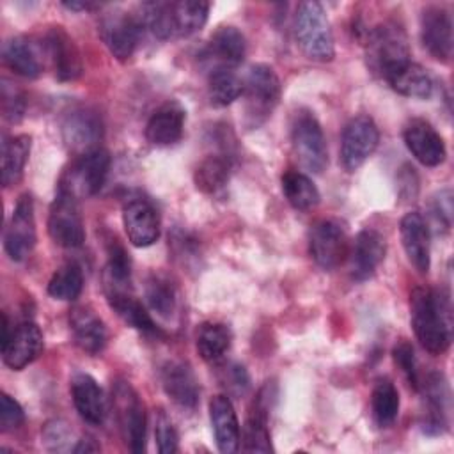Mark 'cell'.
I'll use <instances>...</instances> for the list:
<instances>
[{"label": "cell", "mask_w": 454, "mask_h": 454, "mask_svg": "<svg viewBox=\"0 0 454 454\" xmlns=\"http://www.w3.org/2000/svg\"><path fill=\"white\" fill-rule=\"evenodd\" d=\"M410 317L417 340L431 355H442L450 344L449 303L442 293L419 286L410 294Z\"/></svg>", "instance_id": "6da1fadb"}, {"label": "cell", "mask_w": 454, "mask_h": 454, "mask_svg": "<svg viewBox=\"0 0 454 454\" xmlns=\"http://www.w3.org/2000/svg\"><path fill=\"white\" fill-rule=\"evenodd\" d=\"M243 124L257 129L271 117L280 99V80L273 67L254 64L243 82Z\"/></svg>", "instance_id": "7a4b0ae2"}, {"label": "cell", "mask_w": 454, "mask_h": 454, "mask_svg": "<svg viewBox=\"0 0 454 454\" xmlns=\"http://www.w3.org/2000/svg\"><path fill=\"white\" fill-rule=\"evenodd\" d=\"M294 37L303 55L316 62H330L335 55L328 16L319 2H301L294 14Z\"/></svg>", "instance_id": "3957f363"}, {"label": "cell", "mask_w": 454, "mask_h": 454, "mask_svg": "<svg viewBox=\"0 0 454 454\" xmlns=\"http://www.w3.org/2000/svg\"><path fill=\"white\" fill-rule=\"evenodd\" d=\"M367 66L383 80L410 62L406 34L395 21H385L367 32Z\"/></svg>", "instance_id": "277c9868"}, {"label": "cell", "mask_w": 454, "mask_h": 454, "mask_svg": "<svg viewBox=\"0 0 454 454\" xmlns=\"http://www.w3.org/2000/svg\"><path fill=\"white\" fill-rule=\"evenodd\" d=\"M112 403L126 445L131 452H144L147 434V417L144 401L128 381L119 380L112 387Z\"/></svg>", "instance_id": "5b68a950"}, {"label": "cell", "mask_w": 454, "mask_h": 454, "mask_svg": "<svg viewBox=\"0 0 454 454\" xmlns=\"http://www.w3.org/2000/svg\"><path fill=\"white\" fill-rule=\"evenodd\" d=\"M108 168L110 154L103 147L76 156L71 167L62 174L57 190H62L78 200L92 197L101 190L108 176Z\"/></svg>", "instance_id": "8992f818"}, {"label": "cell", "mask_w": 454, "mask_h": 454, "mask_svg": "<svg viewBox=\"0 0 454 454\" xmlns=\"http://www.w3.org/2000/svg\"><path fill=\"white\" fill-rule=\"evenodd\" d=\"M291 140L300 165L314 174H321L328 165V149L323 128L310 112L296 114L291 128Z\"/></svg>", "instance_id": "52a82bcc"}, {"label": "cell", "mask_w": 454, "mask_h": 454, "mask_svg": "<svg viewBox=\"0 0 454 454\" xmlns=\"http://www.w3.org/2000/svg\"><path fill=\"white\" fill-rule=\"evenodd\" d=\"M309 254L323 270L339 268L349 255V239L340 222L317 220L309 231Z\"/></svg>", "instance_id": "ba28073f"}, {"label": "cell", "mask_w": 454, "mask_h": 454, "mask_svg": "<svg viewBox=\"0 0 454 454\" xmlns=\"http://www.w3.org/2000/svg\"><path fill=\"white\" fill-rule=\"evenodd\" d=\"M48 234L55 245L64 248H76L85 241L78 199L57 190L48 213Z\"/></svg>", "instance_id": "9c48e42d"}, {"label": "cell", "mask_w": 454, "mask_h": 454, "mask_svg": "<svg viewBox=\"0 0 454 454\" xmlns=\"http://www.w3.org/2000/svg\"><path fill=\"white\" fill-rule=\"evenodd\" d=\"M60 131L66 147L73 154L82 156L99 149V142L103 138V121L94 108L76 106L64 115Z\"/></svg>", "instance_id": "30bf717a"}, {"label": "cell", "mask_w": 454, "mask_h": 454, "mask_svg": "<svg viewBox=\"0 0 454 454\" xmlns=\"http://www.w3.org/2000/svg\"><path fill=\"white\" fill-rule=\"evenodd\" d=\"M142 32L137 14L121 9L106 12L99 21V35L105 46L121 62H126L135 53Z\"/></svg>", "instance_id": "8fae6325"}, {"label": "cell", "mask_w": 454, "mask_h": 454, "mask_svg": "<svg viewBox=\"0 0 454 454\" xmlns=\"http://www.w3.org/2000/svg\"><path fill=\"white\" fill-rule=\"evenodd\" d=\"M380 131L369 115H356L344 126L340 137V163L348 172L356 170L376 151Z\"/></svg>", "instance_id": "7c38bea8"}, {"label": "cell", "mask_w": 454, "mask_h": 454, "mask_svg": "<svg viewBox=\"0 0 454 454\" xmlns=\"http://www.w3.org/2000/svg\"><path fill=\"white\" fill-rule=\"evenodd\" d=\"M35 245V216L34 200L28 193H23L12 211L11 222L4 234V248L7 255L21 262L25 261Z\"/></svg>", "instance_id": "4fadbf2b"}, {"label": "cell", "mask_w": 454, "mask_h": 454, "mask_svg": "<svg viewBox=\"0 0 454 454\" xmlns=\"http://www.w3.org/2000/svg\"><path fill=\"white\" fill-rule=\"evenodd\" d=\"M43 48L57 80L73 82L82 76L83 62L80 50L64 27L48 28L43 39Z\"/></svg>", "instance_id": "5bb4252c"}, {"label": "cell", "mask_w": 454, "mask_h": 454, "mask_svg": "<svg viewBox=\"0 0 454 454\" xmlns=\"http://www.w3.org/2000/svg\"><path fill=\"white\" fill-rule=\"evenodd\" d=\"M43 351V332L34 321H21L2 337V360L12 371L30 365Z\"/></svg>", "instance_id": "9a60e30c"}, {"label": "cell", "mask_w": 454, "mask_h": 454, "mask_svg": "<svg viewBox=\"0 0 454 454\" xmlns=\"http://www.w3.org/2000/svg\"><path fill=\"white\" fill-rule=\"evenodd\" d=\"M424 394V411L420 427L427 434H442L449 427V387L442 372H429L419 388Z\"/></svg>", "instance_id": "2e32d148"}, {"label": "cell", "mask_w": 454, "mask_h": 454, "mask_svg": "<svg viewBox=\"0 0 454 454\" xmlns=\"http://www.w3.org/2000/svg\"><path fill=\"white\" fill-rule=\"evenodd\" d=\"M122 225L129 243L138 248L151 247L160 238L158 211L149 200L142 197H133L124 202Z\"/></svg>", "instance_id": "e0dca14e"}, {"label": "cell", "mask_w": 454, "mask_h": 454, "mask_svg": "<svg viewBox=\"0 0 454 454\" xmlns=\"http://www.w3.org/2000/svg\"><path fill=\"white\" fill-rule=\"evenodd\" d=\"M420 39L424 48L440 62L452 57V20L445 7L427 5L420 14Z\"/></svg>", "instance_id": "ac0fdd59"}, {"label": "cell", "mask_w": 454, "mask_h": 454, "mask_svg": "<svg viewBox=\"0 0 454 454\" xmlns=\"http://www.w3.org/2000/svg\"><path fill=\"white\" fill-rule=\"evenodd\" d=\"M275 385L266 381V385L259 390L254 408L250 410L245 427H243V445L245 452H271V438L268 429V415L271 403L275 401Z\"/></svg>", "instance_id": "d6986e66"}, {"label": "cell", "mask_w": 454, "mask_h": 454, "mask_svg": "<svg viewBox=\"0 0 454 454\" xmlns=\"http://www.w3.org/2000/svg\"><path fill=\"white\" fill-rule=\"evenodd\" d=\"M387 243L381 232L376 229H364L356 234L353 245H349V273L355 280L362 282L374 275L383 262Z\"/></svg>", "instance_id": "ffe728a7"}, {"label": "cell", "mask_w": 454, "mask_h": 454, "mask_svg": "<svg viewBox=\"0 0 454 454\" xmlns=\"http://www.w3.org/2000/svg\"><path fill=\"white\" fill-rule=\"evenodd\" d=\"M404 144L411 156L424 167L443 163L447 151L442 135L424 119H411L403 131Z\"/></svg>", "instance_id": "44dd1931"}, {"label": "cell", "mask_w": 454, "mask_h": 454, "mask_svg": "<svg viewBox=\"0 0 454 454\" xmlns=\"http://www.w3.org/2000/svg\"><path fill=\"white\" fill-rule=\"evenodd\" d=\"M186 110L176 99L160 105L145 124V138L158 147H168L181 140Z\"/></svg>", "instance_id": "7402d4cb"}, {"label": "cell", "mask_w": 454, "mask_h": 454, "mask_svg": "<svg viewBox=\"0 0 454 454\" xmlns=\"http://www.w3.org/2000/svg\"><path fill=\"white\" fill-rule=\"evenodd\" d=\"M401 243L408 261L420 273H427L431 266L429 227L419 211H410L401 218Z\"/></svg>", "instance_id": "603a6c76"}, {"label": "cell", "mask_w": 454, "mask_h": 454, "mask_svg": "<svg viewBox=\"0 0 454 454\" xmlns=\"http://www.w3.org/2000/svg\"><path fill=\"white\" fill-rule=\"evenodd\" d=\"M161 387L165 394L183 408H195L200 395L193 369L183 360H168L161 367Z\"/></svg>", "instance_id": "cb8c5ba5"}, {"label": "cell", "mask_w": 454, "mask_h": 454, "mask_svg": "<svg viewBox=\"0 0 454 454\" xmlns=\"http://www.w3.org/2000/svg\"><path fill=\"white\" fill-rule=\"evenodd\" d=\"M209 420L215 434V442L220 452L232 454L239 450V422L229 395L218 394L209 401Z\"/></svg>", "instance_id": "d4e9b609"}, {"label": "cell", "mask_w": 454, "mask_h": 454, "mask_svg": "<svg viewBox=\"0 0 454 454\" xmlns=\"http://www.w3.org/2000/svg\"><path fill=\"white\" fill-rule=\"evenodd\" d=\"M69 328L74 344L89 353L98 355L105 349L108 332L103 319L89 307H74L69 314Z\"/></svg>", "instance_id": "484cf974"}, {"label": "cell", "mask_w": 454, "mask_h": 454, "mask_svg": "<svg viewBox=\"0 0 454 454\" xmlns=\"http://www.w3.org/2000/svg\"><path fill=\"white\" fill-rule=\"evenodd\" d=\"M69 390L78 415L92 426L103 424L106 417V401L98 381L90 374L78 372L73 376Z\"/></svg>", "instance_id": "4316f807"}, {"label": "cell", "mask_w": 454, "mask_h": 454, "mask_svg": "<svg viewBox=\"0 0 454 454\" xmlns=\"http://www.w3.org/2000/svg\"><path fill=\"white\" fill-rule=\"evenodd\" d=\"M247 53L245 35L231 25L218 27L209 39L207 57L215 60L213 66H227L236 67L243 62Z\"/></svg>", "instance_id": "83f0119b"}, {"label": "cell", "mask_w": 454, "mask_h": 454, "mask_svg": "<svg viewBox=\"0 0 454 454\" xmlns=\"http://www.w3.org/2000/svg\"><path fill=\"white\" fill-rule=\"evenodd\" d=\"M4 64L23 78H37L43 73L41 57L27 37H11L2 46Z\"/></svg>", "instance_id": "f1b7e54d"}, {"label": "cell", "mask_w": 454, "mask_h": 454, "mask_svg": "<svg viewBox=\"0 0 454 454\" xmlns=\"http://www.w3.org/2000/svg\"><path fill=\"white\" fill-rule=\"evenodd\" d=\"M32 138L30 135L5 137L2 142V184L5 188L14 186L21 181L23 170L30 154Z\"/></svg>", "instance_id": "f546056e"}, {"label": "cell", "mask_w": 454, "mask_h": 454, "mask_svg": "<svg viewBox=\"0 0 454 454\" xmlns=\"http://www.w3.org/2000/svg\"><path fill=\"white\" fill-rule=\"evenodd\" d=\"M385 80L401 96L427 99L433 94V78L422 66L411 60L403 67L395 69Z\"/></svg>", "instance_id": "4dcf8cb0"}, {"label": "cell", "mask_w": 454, "mask_h": 454, "mask_svg": "<svg viewBox=\"0 0 454 454\" xmlns=\"http://www.w3.org/2000/svg\"><path fill=\"white\" fill-rule=\"evenodd\" d=\"M209 14V4L200 0L170 2V21L174 37H188L199 32Z\"/></svg>", "instance_id": "1f68e13d"}, {"label": "cell", "mask_w": 454, "mask_h": 454, "mask_svg": "<svg viewBox=\"0 0 454 454\" xmlns=\"http://www.w3.org/2000/svg\"><path fill=\"white\" fill-rule=\"evenodd\" d=\"M232 342V333L223 323H202L197 330L195 348L200 358L207 364H218L223 360Z\"/></svg>", "instance_id": "d6a6232c"}, {"label": "cell", "mask_w": 454, "mask_h": 454, "mask_svg": "<svg viewBox=\"0 0 454 454\" xmlns=\"http://www.w3.org/2000/svg\"><path fill=\"white\" fill-rule=\"evenodd\" d=\"M106 301L126 325H129L140 332H147V333L160 332L158 326L154 325L153 317L149 316L147 309L133 296L131 291L106 293Z\"/></svg>", "instance_id": "836d02e7"}, {"label": "cell", "mask_w": 454, "mask_h": 454, "mask_svg": "<svg viewBox=\"0 0 454 454\" xmlns=\"http://www.w3.org/2000/svg\"><path fill=\"white\" fill-rule=\"evenodd\" d=\"M231 168L232 163L227 154H209L195 168V186L207 195H215L229 183Z\"/></svg>", "instance_id": "e575fe53"}, {"label": "cell", "mask_w": 454, "mask_h": 454, "mask_svg": "<svg viewBox=\"0 0 454 454\" xmlns=\"http://www.w3.org/2000/svg\"><path fill=\"white\" fill-rule=\"evenodd\" d=\"M243 94V82L234 67L213 66L207 74V96L213 106H227Z\"/></svg>", "instance_id": "d590c367"}, {"label": "cell", "mask_w": 454, "mask_h": 454, "mask_svg": "<svg viewBox=\"0 0 454 454\" xmlns=\"http://www.w3.org/2000/svg\"><path fill=\"white\" fill-rule=\"evenodd\" d=\"M282 192L286 200L298 211H309L316 207L321 199L314 181L300 170H287L282 176Z\"/></svg>", "instance_id": "8d00e7d4"}, {"label": "cell", "mask_w": 454, "mask_h": 454, "mask_svg": "<svg viewBox=\"0 0 454 454\" xmlns=\"http://www.w3.org/2000/svg\"><path fill=\"white\" fill-rule=\"evenodd\" d=\"M399 406L401 399L395 385L387 378L378 380L371 394V411L374 422L380 427H390L399 415Z\"/></svg>", "instance_id": "74e56055"}, {"label": "cell", "mask_w": 454, "mask_h": 454, "mask_svg": "<svg viewBox=\"0 0 454 454\" xmlns=\"http://www.w3.org/2000/svg\"><path fill=\"white\" fill-rule=\"evenodd\" d=\"M145 300L153 312L161 317H170L176 312L177 293L172 280L161 273L149 275L145 282Z\"/></svg>", "instance_id": "f35d334b"}, {"label": "cell", "mask_w": 454, "mask_h": 454, "mask_svg": "<svg viewBox=\"0 0 454 454\" xmlns=\"http://www.w3.org/2000/svg\"><path fill=\"white\" fill-rule=\"evenodd\" d=\"M83 289V273L76 262L60 266L48 282V294L60 301H73Z\"/></svg>", "instance_id": "ab89813d"}, {"label": "cell", "mask_w": 454, "mask_h": 454, "mask_svg": "<svg viewBox=\"0 0 454 454\" xmlns=\"http://www.w3.org/2000/svg\"><path fill=\"white\" fill-rule=\"evenodd\" d=\"M392 356H394V362L395 365L401 369V372L404 374L406 381L417 390L419 388V381H420V376H419V369H417V358H415V351H413V346L408 342V340H399L394 349H392Z\"/></svg>", "instance_id": "60d3db41"}, {"label": "cell", "mask_w": 454, "mask_h": 454, "mask_svg": "<svg viewBox=\"0 0 454 454\" xmlns=\"http://www.w3.org/2000/svg\"><path fill=\"white\" fill-rule=\"evenodd\" d=\"M2 115L9 122H20L25 115V96L7 80H2Z\"/></svg>", "instance_id": "b9f144b4"}, {"label": "cell", "mask_w": 454, "mask_h": 454, "mask_svg": "<svg viewBox=\"0 0 454 454\" xmlns=\"http://www.w3.org/2000/svg\"><path fill=\"white\" fill-rule=\"evenodd\" d=\"M154 438H156L158 452H161V454H172V452L177 450L179 436H177V431H176L172 420L167 417L165 411H160V413L156 415Z\"/></svg>", "instance_id": "7bdbcfd3"}, {"label": "cell", "mask_w": 454, "mask_h": 454, "mask_svg": "<svg viewBox=\"0 0 454 454\" xmlns=\"http://www.w3.org/2000/svg\"><path fill=\"white\" fill-rule=\"evenodd\" d=\"M43 440L50 450H57V452L73 450V447H74V445H71L73 431L62 420L48 422L43 431Z\"/></svg>", "instance_id": "ee69618b"}, {"label": "cell", "mask_w": 454, "mask_h": 454, "mask_svg": "<svg viewBox=\"0 0 454 454\" xmlns=\"http://www.w3.org/2000/svg\"><path fill=\"white\" fill-rule=\"evenodd\" d=\"M25 422V411L21 404L9 394L0 395V431L11 433Z\"/></svg>", "instance_id": "f6af8a7d"}, {"label": "cell", "mask_w": 454, "mask_h": 454, "mask_svg": "<svg viewBox=\"0 0 454 454\" xmlns=\"http://www.w3.org/2000/svg\"><path fill=\"white\" fill-rule=\"evenodd\" d=\"M222 383L223 387L227 388V392L231 394H236V395H241L248 390L250 387V378H248V372L243 365L239 364H231L227 365V369L223 371V376H222Z\"/></svg>", "instance_id": "bcb514c9"}, {"label": "cell", "mask_w": 454, "mask_h": 454, "mask_svg": "<svg viewBox=\"0 0 454 454\" xmlns=\"http://www.w3.org/2000/svg\"><path fill=\"white\" fill-rule=\"evenodd\" d=\"M450 197H452L450 190H442L433 200V215L445 227L450 225V218H452V199Z\"/></svg>", "instance_id": "7dc6e473"}, {"label": "cell", "mask_w": 454, "mask_h": 454, "mask_svg": "<svg viewBox=\"0 0 454 454\" xmlns=\"http://www.w3.org/2000/svg\"><path fill=\"white\" fill-rule=\"evenodd\" d=\"M96 450H99V445H96L90 438L76 440L74 449H73V452H96Z\"/></svg>", "instance_id": "c3c4849f"}, {"label": "cell", "mask_w": 454, "mask_h": 454, "mask_svg": "<svg viewBox=\"0 0 454 454\" xmlns=\"http://www.w3.org/2000/svg\"><path fill=\"white\" fill-rule=\"evenodd\" d=\"M62 5L71 11H89L96 7V4H90V2H64Z\"/></svg>", "instance_id": "681fc988"}]
</instances>
